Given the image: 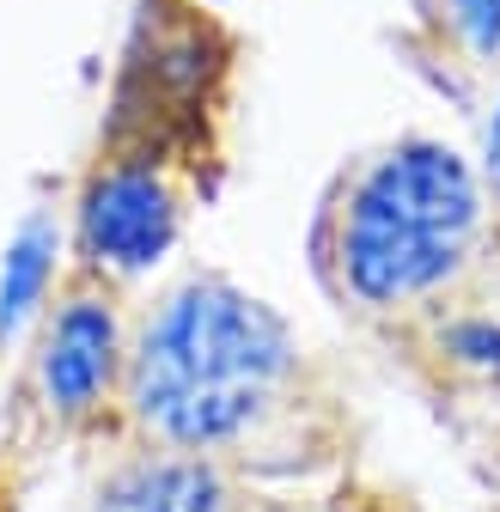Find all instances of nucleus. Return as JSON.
Returning <instances> with one entry per match:
<instances>
[{"mask_svg": "<svg viewBox=\"0 0 500 512\" xmlns=\"http://www.w3.org/2000/svg\"><path fill=\"white\" fill-rule=\"evenodd\" d=\"M324 305L452 415L500 409V214L470 153L397 135L336 165L305 226Z\"/></svg>", "mask_w": 500, "mask_h": 512, "instance_id": "obj_1", "label": "nucleus"}, {"mask_svg": "<svg viewBox=\"0 0 500 512\" xmlns=\"http://www.w3.org/2000/svg\"><path fill=\"white\" fill-rule=\"evenodd\" d=\"M122 433L275 488L342 476L366 452L336 360L220 269H183L141 299Z\"/></svg>", "mask_w": 500, "mask_h": 512, "instance_id": "obj_2", "label": "nucleus"}, {"mask_svg": "<svg viewBox=\"0 0 500 512\" xmlns=\"http://www.w3.org/2000/svg\"><path fill=\"white\" fill-rule=\"evenodd\" d=\"M238 80L244 43L220 7L135 0L74 171L68 256L122 281L165 263L232 171Z\"/></svg>", "mask_w": 500, "mask_h": 512, "instance_id": "obj_3", "label": "nucleus"}, {"mask_svg": "<svg viewBox=\"0 0 500 512\" xmlns=\"http://www.w3.org/2000/svg\"><path fill=\"white\" fill-rule=\"evenodd\" d=\"M135 311V281L61 256L55 281L37 299L25 354L7 384V421H0V433L37 476L55 458H86L92 445L122 433Z\"/></svg>", "mask_w": 500, "mask_h": 512, "instance_id": "obj_4", "label": "nucleus"}, {"mask_svg": "<svg viewBox=\"0 0 500 512\" xmlns=\"http://www.w3.org/2000/svg\"><path fill=\"white\" fill-rule=\"evenodd\" d=\"M68 512H305L287 488L257 482L244 470L165 452L135 433H116L74 458Z\"/></svg>", "mask_w": 500, "mask_h": 512, "instance_id": "obj_5", "label": "nucleus"}, {"mask_svg": "<svg viewBox=\"0 0 500 512\" xmlns=\"http://www.w3.org/2000/svg\"><path fill=\"white\" fill-rule=\"evenodd\" d=\"M397 49L433 92L464 110L500 86V0H409Z\"/></svg>", "mask_w": 500, "mask_h": 512, "instance_id": "obj_6", "label": "nucleus"}, {"mask_svg": "<svg viewBox=\"0 0 500 512\" xmlns=\"http://www.w3.org/2000/svg\"><path fill=\"white\" fill-rule=\"evenodd\" d=\"M464 122H470V135H476V171H482V189H488V202H494V214H500V86L494 92H482V98H470L464 104Z\"/></svg>", "mask_w": 500, "mask_h": 512, "instance_id": "obj_7", "label": "nucleus"}, {"mask_svg": "<svg viewBox=\"0 0 500 512\" xmlns=\"http://www.w3.org/2000/svg\"><path fill=\"white\" fill-rule=\"evenodd\" d=\"M37 470L13 452V439L0 433V512H25V494H31Z\"/></svg>", "mask_w": 500, "mask_h": 512, "instance_id": "obj_8", "label": "nucleus"}, {"mask_svg": "<svg viewBox=\"0 0 500 512\" xmlns=\"http://www.w3.org/2000/svg\"><path fill=\"white\" fill-rule=\"evenodd\" d=\"M202 7H220V0H202Z\"/></svg>", "mask_w": 500, "mask_h": 512, "instance_id": "obj_9", "label": "nucleus"}]
</instances>
